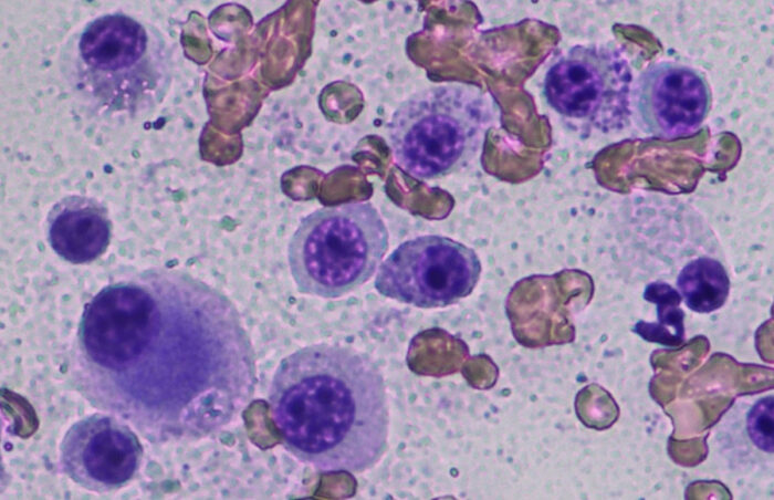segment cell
<instances>
[{
	"label": "cell",
	"mask_w": 774,
	"mask_h": 500,
	"mask_svg": "<svg viewBox=\"0 0 774 500\" xmlns=\"http://www.w3.org/2000/svg\"><path fill=\"white\" fill-rule=\"evenodd\" d=\"M143 457L137 434L107 413L75 421L60 444L62 471L80 487L97 493L127 486L137 476Z\"/></svg>",
	"instance_id": "cell-8"
},
{
	"label": "cell",
	"mask_w": 774,
	"mask_h": 500,
	"mask_svg": "<svg viewBox=\"0 0 774 500\" xmlns=\"http://www.w3.org/2000/svg\"><path fill=\"white\" fill-rule=\"evenodd\" d=\"M632 75L627 60L606 45H575L544 77L547 104L579 128L609 132L627 124Z\"/></svg>",
	"instance_id": "cell-5"
},
{
	"label": "cell",
	"mask_w": 774,
	"mask_h": 500,
	"mask_svg": "<svg viewBox=\"0 0 774 500\" xmlns=\"http://www.w3.org/2000/svg\"><path fill=\"white\" fill-rule=\"evenodd\" d=\"M79 55L95 95L109 104L129 108L155 88L157 58L147 30L128 15L91 21L81 34Z\"/></svg>",
	"instance_id": "cell-7"
},
{
	"label": "cell",
	"mask_w": 774,
	"mask_h": 500,
	"mask_svg": "<svg viewBox=\"0 0 774 500\" xmlns=\"http://www.w3.org/2000/svg\"><path fill=\"white\" fill-rule=\"evenodd\" d=\"M388 230L368 201L320 208L304 217L287 247L297 291L343 296L368 282L388 250Z\"/></svg>",
	"instance_id": "cell-4"
},
{
	"label": "cell",
	"mask_w": 774,
	"mask_h": 500,
	"mask_svg": "<svg viewBox=\"0 0 774 500\" xmlns=\"http://www.w3.org/2000/svg\"><path fill=\"white\" fill-rule=\"evenodd\" d=\"M642 298L657 306V321H638L632 332L642 340L665 347H679L684 342V312L680 308L682 298L677 289L663 281L646 285Z\"/></svg>",
	"instance_id": "cell-12"
},
{
	"label": "cell",
	"mask_w": 774,
	"mask_h": 500,
	"mask_svg": "<svg viewBox=\"0 0 774 500\" xmlns=\"http://www.w3.org/2000/svg\"><path fill=\"white\" fill-rule=\"evenodd\" d=\"M631 107L645 131L672 140L692 136L711 107V91L695 69L659 61L648 65L631 87Z\"/></svg>",
	"instance_id": "cell-9"
},
{
	"label": "cell",
	"mask_w": 774,
	"mask_h": 500,
	"mask_svg": "<svg viewBox=\"0 0 774 500\" xmlns=\"http://www.w3.org/2000/svg\"><path fill=\"white\" fill-rule=\"evenodd\" d=\"M482 264L477 252L444 236H419L400 243L380 263L375 289L388 299L420 309H440L469 296Z\"/></svg>",
	"instance_id": "cell-6"
},
{
	"label": "cell",
	"mask_w": 774,
	"mask_h": 500,
	"mask_svg": "<svg viewBox=\"0 0 774 500\" xmlns=\"http://www.w3.org/2000/svg\"><path fill=\"white\" fill-rule=\"evenodd\" d=\"M745 429L750 441L761 451L772 455L774 451V400L765 396L756 400L749 409Z\"/></svg>",
	"instance_id": "cell-13"
},
{
	"label": "cell",
	"mask_w": 774,
	"mask_h": 500,
	"mask_svg": "<svg viewBox=\"0 0 774 500\" xmlns=\"http://www.w3.org/2000/svg\"><path fill=\"white\" fill-rule=\"evenodd\" d=\"M687 308L695 313H712L728 300L731 281L724 265L717 259L699 257L680 270L676 280Z\"/></svg>",
	"instance_id": "cell-11"
},
{
	"label": "cell",
	"mask_w": 774,
	"mask_h": 500,
	"mask_svg": "<svg viewBox=\"0 0 774 500\" xmlns=\"http://www.w3.org/2000/svg\"><path fill=\"white\" fill-rule=\"evenodd\" d=\"M77 393L156 440L230 426L253 396L255 352L233 303L178 270H145L84 306L70 358Z\"/></svg>",
	"instance_id": "cell-1"
},
{
	"label": "cell",
	"mask_w": 774,
	"mask_h": 500,
	"mask_svg": "<svg viewBox=\"0 0 774 500\" xmlns=\"http://www.w3.org/2000/svg\"><path fill=\"white\" fill-rule=\"evenodd\" d=\"M48 237L52 249L72 263H87L106 250L111 225L103 206L86 197H69L49 216Z\"/></svg>",
	"instance_id": "cell-10"
},
{
	"label": "cell",
	"mask_w": 774,
	"mask_h": 500,
	"mask_svg": "<svg viewBox=\"0 0 774 500\" xmlns=\"http://www.w3.org/2000/svg\"><path fill=\"white\" fill-rule=\"evenodd\" d=\"M490 121L488 100L471 85L450 83L417 92L388 123L394 162L415 179L453 174L475 157Z\"/></svg>",
	"instance_id": "cell-3"
},
{
	"label": "cell",
	"mask_w": 774,
	"mask_h": 500,
	"mask_svg": "<svg viewBox=\"0 0 774 500\" xmlns=\"http://www.w3.org/2000/svg\"><path fill=\"white\" fill-rule=\"evenodd\" d=\"M269 410L284 448L322 472L363 473L388 448L383 373L351 346L318 343L284 357L272 377Z\"/></svg>",
	"instance_id": "cell-2"
}]
</instances>
